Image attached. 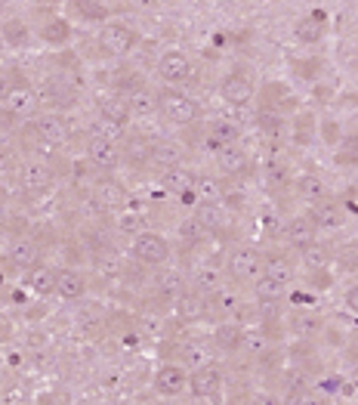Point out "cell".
<instances>
[{"mask_svg": "<svg viewBox=\"0 0 358 405\" xmlns=\"http://www.w3.org/2000/svg\"><path fill=\"white\" fill-rule=\"evenodd\" d=\"M10 155H13L10 142H6V139H0V167H6V164H10Z\"/></svg>", "mask_w": 358, "mask_h": 405, "instance_id": "6f0895ef", "label": "cell"}, {"mask_svg": "<svg viewBox=\"0 0 358 405\" xmlns=\"http://www.w3.org/2000/svg\"><path fill=\"white\" fill-rule=\"evenodd\" d=\"M133 254L146 266H161L170 257V244H167V239H161L155 232H142L139 239L133 241Z\"/></svg>", "mask_w": 358, "mask_h": 405, "instance_id": "277c9868", "label": "cell"}, {"mask_svg": "<svg viewBox=\"0 0 358 405\" xmlns=\"http://www.w3.org/2000/svg\"><path fill=\"white\" fill-rule=\"evenodd\" d=\"M99 47L112 56H124L136 47V35L130 28H124V25H105L99 35Z\"/></svg>", "mask_w": 358, "mask_h": 405, "instance_id": "52a82bcc", "label": "cell"}, {"mask_svg": "<svg viewBox=\"0 0 358 405\" xmlns=\"http://www.w3.org/2000/svg\"><path fill=\"white\" fill-rule=\"evenodd\" d=\"M312 223L321 226V229H340V226L346 223V214H343V207H340V205H334V201L325 198L321 205H315Z\"/></svg>", "mask_w": 358, "mask_h": 405, "instance_id": "7402d4cb", "label": "cell"}, {"mask_svg": "<svg viewBox=\"0 0 358 405\" xmlns=\"http://www.w3.org/2000/svg\"><path fill=\"white\" fill-rule=\"evenodd\" d=\"M321 35H325V13H312V16H303L296 22V38L303 44H318Z\"/></svg>", "mask_w": 358, "mask_h": 405, "instance_id": "4316f807", "label": "cell"}, {"mask_svg": "<svg viewBox=\"0 0 358 405\" xmlns=\"http://www.w3.org/2000/svg\"><path fill=\"white\" fill-rule=\"evenodd\" d=\"M294 331H300V334L318 331V319H296V322H294Z\"/></svg>", "mask_w": 358, "mask_h": 405, "instance_id": "db71d44e", "label": "cell"}, {"mask_svg": "<svg viewBox=\"0 0 358 405\" xmlns=\"http://www.w3.org/2000/svg\"><path fill=\"white\" fill-rule=\"evenodd\" d=\"M10 260H13L16 266H22V269L37 266V263H40V248H37V241H34V239H13V244H10Z\"/></svg>", "mask_w": 358, "mask_h": 405, "instance_id": "ffe728a7", "label": "cell"}, {"mask_svg": "<svg viewBox=\"0 0 358 405\" xmlns=\"http://www.w3.org/2000/svg\"><path fill=\"white\" fill-rule=\"evenodd\" d=\"M337 161L340 164H358V137L343 139V149L337 152Z\"/></svg>", "mask_w": 358, "mask_h": 405, "instance_id": "f6af8a7d", "label": "cell"}, {"mask_svg": "<svg viewBox=\"0 0 358 405\" xmlns=\"http://www.w3.org/2000/svg\"><path fill=\"white\" fill-rule=\"evenodd\" d=\"M219 384H223V377H219V368L216 365L195 368V375H192V381H189L195 399H216Z\"/></svg>", "mask_w": 358, "mask_h": 405, "instance_id": "ba28073f", "label": "cell"}, {"mask_svg": "<svg viewBox=\"0 0 358 405\" xmlns=\"http://www.w3.org/2000/svg\"><path fill=\"white\" fill-rule=\"evenodd\" d=\"M294 69L300 72V78H315V72L321 69V62H318V59H306V62H296Z\"/></svg>", "mask_w": 358, "mask_h": 405, "instance_id": "f5cc1de1", "label": "cell"}, {"mask_svg": "<svg viewBox=\"0 0 358 405\" xmlns=\"http://www.w3.org/2000/svg\"><path fill=\"white\" fill-rule=\"evenodd\" d=\"M139 6H146V10H151V6H158V0H136Z\"/></svg>", "mask_w": 358, "mask_h": 405, "instance_id": "91938a15", "label": "cell"}, {"mask_svg": "<svg viewBox=\"0 0 358 405\" xmlns=\"http://www.w3.org/2000/svg\"><path fill=\"white\" fill-rule=\"evenodd\" d=\"M315 229H318V226L312 223V217H294V220L287 223V241L300 251L309 241H315Z\"/></svg>", "mask_w": 358, "mask_h": 405, "instance_id": "d4e9b609", "label": "cell"}, {"mask_svg": "<svg viewBox=\"0 0 358 405\" xmlns=\"http://www.w3.org/2000/svg\"><path fill=\"white\" fill-rule=\"evenodd\" d=\"M40 103H44L50 112H62V108L74 105V90L65 87L62 81H50L44 90H40Z\"/></svg>", "mask_w": 358, "mask_h": 405, "instance_id": "9a60e30c", "label": "cell"}, {"mask_svg": "<svg viewBox=\"0 0 358 405\" xmlns=\"http://www.w3.org/2000/svg\"><path fill=\"white\" fill-rule=\"evenodd\" d=\"M93 133L96 137H105V139H121L124 137V124H115V121H108V118H99L96 124H93Z\"/></svg>", "mask_w": 358, "mask_h": 405, "instance_id": "7bdbcfd3", "label": "cell"}, {"mask_svg": "<svg viewBox=\"0 0 358 405\" xmlns=\"http://www.w3.org/2000/svg\"><path fill=\"white\" fill-rule=\"evenodd\" d=\"M149 161H155L161 167H176L183 161V149L173 139H155L149 142Z\"/></svg>", "mask_w": 358, "mask_h": 405, "instance_id": "2e32d148", "label": "cell"}, {"mask_svg": "<svg viewBox=\"0 0 358 405\" xmlns=\"http://www.w3.org/2000/svg\"><path fill=\"white\" fill-rule=\"evenodd\" d=\"M340 260H343V266L358 269V241L355 244H343V254H340Z\"/></svg>", "mask_w": 358, "mask_h": 405, "instance_id": "816d5d0a", "label": "cell"}, {"mask_svg": "<svg viewBox=\"0 0 358 405\" xmlns=\"http://www.w3.org/2000/svg\"><path fill=\"white\" fill-rule=\"evenodd\" d=\"M4 207H6V186L0 183V210H4Z\"/></svg>", "mask_w": 358, "mask_h": 405, "instance_id": "680465c9", "label": "cell"}, {"mask_svg": "<svg viewBox=\"0 0 358 405\" xmlns=\"http://www.w3.org/2000/svg\"><path fill=\"white\" fill-rule=\"evenodd\" d=\"M223 282H226L223 269H216L213 263H204V266H198L192 273V288L198 291V294H204V297H210L213 291L223 288Z\"/></svg>", "mask_w": 358, "mask_h": 405, "instance_id": "5bb4252c", "label": "cell"}, {"mask_svg": "<svg viewBox=\"0 0 358 405\" xmlns=\"http://www.w3.org/2000/svg\"><path fill=\"white\" fill-rule=\"evenodd\" d=\"M158 108L164 112V118L167 121H173V124H192L195 118L201 115V108H198V103L195 99H189L185 93H179V90H161L158 93Z\"/></svg>", "mask_w": 358, "mask_h": 405, "instance_id": "6da1fadb", "label": "cell"}, {"mask_svg": "<svg viewBox=\"0 0 358 405\" xmlns=\"http://www.w3.org/2000/svg\"><path fill=\"white\" fill-rule=\"evenodd\" d=\"M312 137V115H300L296 121V142H309Z\"/></svg>", "mask_w": 358, "mask_h": 405, "instance_id": "f907efd6", "label": "cell"}, {"mask_svg": "<svg viewBox=\"0 0 358 405\" xmlns=\"http://www.w3.org/2000/svg\"><path fill=\"white\" fill-rule=\"evenodd\" d=\"M300 254H303V266L309 269V273H321V269L330 263V248L321 241H309L306 248H300Z\"/></svg>", "mask_w": 358, "mask_h": 405, "instance_id": "83f0119b", "label": "cell"}, {"mask_svg": "<svg viewBox=\"0 0 358 405\" xmlns=\"http://www.w3.org/2000/svg\"><path fill=\"white\" fill-rule=\"evenodd\" d=\"M155 285H158V294H161V297L170 300V303H176L185 291H189V282H185V275L179 273V269H167V273H161Z\"/></svg>", "mask_w": 358, "mask_h": 405, "instance_id": "e0dca14e", "label": "cell"}, {"mask_svg": "<svg viewBox=\"0 0 358 405\" xmlns=\"http://www.w3.org/2000/svg\"><path fill=\"white\" fill-rule=\"evenodd\" d=\"M262 275H269V278H275V282L287 285L296 275L294 260L287 257V254H269V257H262Z\"/></svg>", "mask_w": 358, "mask_h": 405, "instance_id": "44dd1931", "label": "cell"}, {"mask_svg": "<svg viewBox=\"0 0 358 405\" xmlns=\"http://www.w3.org/2000/svg\"><path fill=\"white\" fill-rule=\"evenodd\" d=\"M195 220L204 226V232H223V226H226V210L219 207V201H198Z\"/></svg>", "mask_w": 358, "mask_h": 405, "instance_id": "d6986e66", "label": "cell"}, {"mask_svg": "<svg viewBox=\"0 0 358 405\" xmlns=\"http://www.w3.org/2000/svg\"><path fill=\"white\" fill-rule=\"evenodd\" d=\"M22 84V78H19V72H0V99H10L13 96V90Z\"/></svg>", "mask_w": 358, "mask_h": 405, "instance_id": "bcb514c9", "label": "cell"}, {"mask_svg": "<svg viewBox=\"0 0 358 405\" xmlns=\"http://www.w3.org/2000/svg\"><path fill=\"white\" fill-rule=\"evenodd\" d=\"M216 164H219V171L229 176H241L247 171V155L235 146H223L216 152Z\"/></svg>", "mask_w": 358, "mask_h": 405, "instance_id": "484cf974", "label": "cell"}, {"mask_svg": "<svg viewBox=\"0 0 358 405\" xmlns=\"http://www.w3.org/2000/svg\"><path fill=\"white\" fill-rule=\"evenodd\" d=\"M155 108H158V96H151V93L146 90H139V93H133L130 96V115H155Z\"/></svg>", "mask_w": 358, "mask_h": 405, "instance_id": "f35d334b", "label": "cell"}, {"mask_svg": "<svg viewBox=\"0 0 358 405\" xmlns=\"http://www.w3.org/2000/svg\"><path fill=\"white\" fill-rule=\"evenodd\" d=\"M34 103H37V99H34V93L25 87V84H19V87L13 90V96L6 99V108H10V112H28Z\"/></svg>", "mask_w": 358, "mask_h": 405, "instance_id": "ab89813d", "label": "cell"}, {"mask_svg": "<svg viewBox=\"0 0 358 405\" xmlns=\"http://www.w3.org/2000/svg\"><path fill=\"white\" fill-rule=\"evenodd\" d=\"M179 239L189 241V244H198V241L207 239V232H204V226L192 217V220H183V223H179Z\"/></svg>", "mask_w": 358, "mask_h": 405, "instance_id": "b9f144b4", "label": "cell"}, {"mask_svg": "<svg viewBox=\"0 0 358 405\" xmlns=\"http://www.w3.org/2000/svg\"><path fill=\"white\" fill-rule=\"evenodd\" d=\"M346 307L352 309V313H358V285H352V288L346 291Z\"/></svg>", "mask_w": 358, "mask_h": 405, "instance_id": "9f6ffc18", "label": "cell"}, {"mask_svg": "<svg viewBox=\"0 0 358 405\" xmlns=\"http://www.w3.org/2000/svg\"><path fill=\"white\" fill-rule=\"evenodd\" d=\"M238 142V127L232 121H223V118H216V121L207 124V133H204V146H210L213 152H219L223 146H235Z\"/></svg>", "mask_w": 358, "mask_h": 405, "instance_id": "7c38bea8", "label": "cell"}, {"mask_svg": "<svg viewBox=\"0 0 358 405\" xmlns=\"http://www.w3.org/2000/svg\"><path fill=\"white\" fill-rule=\"evenodd\" d=\"M321 137H325L328 142H337V124H334V121H325V124H321Z\"/></svg>", "mask_w": 358, "mask_h": 405, "instance_id": "11a10c76", "label": "cell"}, {"mask_svg": "<svg viewBox=\"0 0 358 405\" xmlns=\"http://www.w3.org/2000/svg\"><path fill=\"white\" fill-rule=\"evenodd\" d=\"M183 365L185 368H201L210 365V347L204 341H189L183 347Z\"/></svg>", "mask_w": 358, "mask_h": 405, "instance_id": "836d02e7", "label": "cell"}, {"mask_svg": "<svg viewBox=\"0 0 358 405\" xmlns=\"http://www.w3.org/2000/svg\"><path fill=\"white\" fill-rule=\"evenodd\" d=\"M185 365H164L155 375V390L161 396H179L185 390Z\"/></svg>", "mask_w": 358, "mask_h": 405, "instance_id": "8fae6325", "label": "cell"}, {"mask_svg": "<svg viewBox=\"0 0 358 405\" xmlns=\"http://www.w3.org/2000/svg\"><path fill=\"white\" fill-rule=\"evenodd\" d=\"M296 195H300L306 205H321V201L328 198V189H325V183H321V176L303 173L300 180H296Z\"/></svg>", "mask_w": 358, "mask_h": 405, "instance_id": "cb8c5ba5", "label": "cell"}, {"mask_svg": "<svg viewBox=\"0 0 358 405\" xmlns=\"http://www.w3.org/2000/svg\"><path fill=\"white\" fill-rule=\"evenodd\" d=\"M262 273V254L257 248H235L229 257V275L235 282H250Z\"/></svg>", "mask_w": 358, "mask_h": 405, "instance_id": "3957f363", "label": "cell"}, {"mask_svg": "<svg viewBox=\"0 0 358 405\" xmlns=\"http://www.w3.org/2000/svg\"><path fill=\"white\" fill-rule=\"evenodd\" d=\"M99 118H108V121H115V124H124L127 118H130V103H124V99H102Z\"/></svg>", "mask_w": 358, "mask_h": 405, "instance_id": "e575fe53", "label": "cell"}, {"mask_svg": "<svg viewBox=\"0 0 358 405\" xmlns=\"http://www.w3.org/2000/svg\"><path fill=\"white\" fill-rule=\"evenodd\" d=\"M257 124H260V130L266 133V137H281V130H284V118L269 112V108H262V112L257 115Z\"/></svg>", "mask_w": 358, "mask_h": 405, "instance_id": "60d3db41", "label": "cell"}, {"mask_svg": "<svg viewBox=\"0 0 358 405\" xmlns=\"http://www.w3.org/2000/svg\"><path fill=\"white\" fill-rule=\"evenodd\" d=\"M127 161L136 164V167H142L149 161V142H142V139H130L127 142Z\"/></svg>", "mask_w": 358, "mask_h": 405, "instance_id": "ee69618b", "label": "cell"}, {"mask_svg": "<svg viewBox=\"0 0 358 405\" xmlns=\"http://www.w3.org/2000/svg\"><path fill=\"white\" fill-rule=\"evenodd\" d=\"M28 282H31V288L40 294V297H47V294H53L56 291V273L50 266H31V273H28Z\"/></svg>", "mask_w": 358, "mask_h": 405, "instance_id": "1f68e13d", "label": "cell"}, {"mask_svg": "<svg viewBox=\"0 0 358 405\" xmlns=\"http://www.w3.org/2000/svg\"><path fill=\"white\" fill-rule=\"evenodd\" d=\"M87 155H90L93 167H96V171H105V173H112L115 167L121 164V149H117V142L96 137V133H93L90 142H87Z\"/></svg>", "mask_w": 358, "mask_h": 405, "instance_id": "5b68a950", "label": "cell"}, {"mask_svg": "<svg viewBox=\"0 0 358 405\" xmlns=\"http://www.w3.org/2000/svg\"><path fill=\"white\" fill-rule=\"evenodd\" d=\"M40 35H44V40H50V44H65V40L71 38V25L65 19H50L40 25Z\"/></svg>", "mask_w": 358, "mask_h": 405, "instance_id": "8d00e7d4", "label": "cell"}, {"mask_svg": "<svg viewBox=\"0 0 358 405\" xmlns=\"http://www.w3.org/2000/svg\"><path fill=\"white\" fill-rule=\"evenodd\" d=\"M195 195H198V201H223L226 186H223V180H216V176L201 173V176H195Z\"/></svg>", "mask_w": 358, "mask_h": 405, "instance_id": "f1b7e54d", "label": "cell"}, {"mask_svg": "<svg viewBox=\"0 0 358 405\" xmlns=\"http://www.w3.org/2000/svg\"><path fill=\"white\" fill-rule=\"evenodd\" d=\"M34 130L40 133L47 142H53V146H62L71 137V127H68V121L59 112H44L34 118Z\"/></svg>", "mask_w": 358, "mask_h": 405, "instance_id": "8992f818", "label": "cell"}, {"mask_svg": "<svg viewBox=\"0 0 358 405\" xmlns=\"http://www.w3.org/2000/svg\"><path fill=\"white\" fill-rule=\"evenodd\" d=\"M96 266H99V273H105V275H115V273H121V260H117L112 251H105V254H96Z\"/></svg>", "mask_w": 358, "mask_h": 405, "instance_id": "7dc6e473", "label": "cell"}, {"mask_svg": "<svg viewBox=\"0 0 358 405\" xmlns=\"http://www.w3.org/2000/svg\"><path fill=\"white\" fill-rule=\"evenodd\" d=\"M158 74L164 78L167 84H185L192 81V59L185 53H164V59H161L158 65Z\"/></svg>", "mask_w": 358, "mask_h": 405, "instance_id": "9c48e42d", "label": "cell"}, {"mask_svg": "<svg viewBox=\"0 0 358 405\" xmlns=\"http://www.w3.org/2000/svg\"><path fill=\"white\" fill-rule=\"evenodd\" d=\"M56 294L62 300H81L87 294V278H83L78 269H62L56 275Z\"/></svg>", "mask_w": 358, "mask_h": 405, "instance_id": "4fadbf2b", "label": "cell"}, {"mask_svg": "<svg viewBox=\"0 0 358 405\" xmlns=\"http://www.w3.org/2000/svg\"><path fill=\"white\" fill-rule=\"evenodd\" d=\"M204 309H207V297L204 294H198V291H185L183 297L176 300V313H179V319H185V322H198V319L204 316Z\"/></svg>", "mask_w": 358, "mask_h": 405, "instance_id": "603a6c76", "label": "cell"}, {"mask_svg": "<svg viewBox=\"0 0 358 405\" xmlns=\"http://www.w3.org/2000/svg\"><path fill=\"white\" fill-rule=\"evenodd\" d=\"M56 180V171L50 161H40V158H31L28 164L19 171V183L25 192H31V195H37V192H47L50 186Z\"/></svg>", "mask_w": 358, "mask_h": 405, "instance_id": "7a4b0ae2", "label": "cell"}, {"mask_svg": "<svg viewBox=\"0 0 358 405\" xmlns=\"http://www.w3.org/2000/svg\"><path fill=\"white\" fill-rule=\"evenodd\" d=\"M74 13H81V16H87V19H105V10L96 4H90V0H74Z\"/></svg>", "mask_w": 358, "mask_h": 405, "instance_id": "c3c4849f", "label": "cell"}, {"mask_svg": "<svg viewBox=\"0 0 358 405\" xmlns=\"http://www.w3.org/2000/svg\"><path fill=\"white\" fill-rule=\"evenodd\" d=\"M223 99L229 105H247L253 99L250 81L241 78V74H229V78L223 81Z\"/></svg>", "mask_w": 358, "mask_h": 405, "instance_id": "ac0fdd59", "label": "cell"}, {"mask_svg": "<svg viewBox=\"0 0 358 405\" xmlns=\"http://www.w3.org/2000/svg\"><path fill=\"white\" fill-rule=\"evenodd\" d=\"M25 35H28V31H25V25H22L19 19L6 22V40H13V44H22Z\"/></svg>", "mask_w": 358, "mask_h": 405, "instance_id": "681fc988", "label": "cell"}, {"mask_svg": "<svg viewBox=\"0 0 358 405\" xmlns=\"http://www.w3.org/2000/svg\"><path fill=\"white\" fill-rule=\"evenodd\" d=\"M210 309L216 316H232V313H238V309H241V297H238V294H232V291H213L210 294Z\"/></svg>", "mask_w": 358, "mask_h": 405, "instance_id": "d6a6232c", "label": "cell"}, {"mask_svg": "<svg viewBox=\"0 0 358 405\" xmlns=\"http://www.w3.org/2000/svg\"><path fill=\"white\" fill-rule=\"evenodd\" d=\"M93 201H96V207H102V210H121L127 205V192L121 183L105 176V180H99L93 186Z\"/></svg>", "mask_w": 358, "mask_h": 405, "instance_id": "30bf717a", "label": "cell"}, {"mask_svg": "<svg viewBox=\"0 0 358 405\" xmlns=\"http://www.w3.org/2000/svg\"><path fill=\"white\" fill-rule=\"evenodd\" d=\"M115 87L121 90V93H139V90H146V81H142V74H136L133 69H117L115 74Z\"/></svg>", "mask_w": 358, "mask_h": 405, "instance_id": "74e56055", "label": "cell"}, {"mask_svg": "<svg viewBox=\"0 0 358 405\" xmlns=\"http://www.w3.org/2000/svg\"><path fill=\"white\" fill-rule=\"evenodd\" d=\"M213 341H216L219 350L232 353V350L241 347L244 334H241V328H238V325H219V328H216V337H213Z\"/></svg>", "mask_w": 358, "mask_h": 405, "instance_id": "d590c367", "label": "cell"}, {"mask_svg": "<svg viewBox=\"0 0 358 405\" xmlns=\"http://www.w3.org/2000/svg\"><path fill=\"white\" fill-rule=\"evenodd\" d=\"M195 176L198 173H192V171H185V167H167V173H164V186L173 195H183V192H192L195 189Z\"/></svg>", "mask_w": 358, "mask_h": 405, "instance_id": "f546056e", "label": "cell"}, {"mask_svg": "<svg viewBox=\"0 0 358 405\" xmlns=\"http://www.w3.org/2000/svg\"><path fill=\"white\" fill-rule=\"evenodd\" d=\"M253 294L260 297V303H281V300H284V285L260 273L257 282H253Z\"/></svg>", "mask_w": 358, "mask_h": 405, "instance_id": "4dcf8cb0", "label": "cell"}]
</instances>
